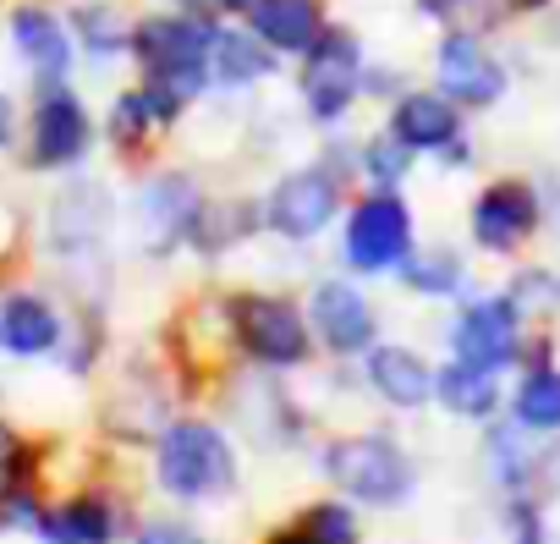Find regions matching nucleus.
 Masks as SVG:
<instances>
[{
  "label": "nucleus",
  "mask_w": 560,
  "mask_h": 544,
  "mask_svg": "<svg viewBox=\"0 0 560 544\" xmlns=\"http://www.w3.org/2000/svg\"><path fill=\"white\" fill-rule=\"evenodd\" d=\"M472 7H478V0H418V12L423 18H440V23H451V18H462Z\"/></svg>",
  "instance_id": "29"
},
{
  "label": "nucleus",
  "mask_w": 560,
  "mask_h": 544,
  "mask_svg": "<svg viewBox=\"0 0 560 544\" xmlns=\"http://www.w3.org/2000/svg\"><path fill=\"white\" fill-rule=\"evenodd\" d=\"M214 12H160V18H143L132 28V56L138 67L149 72V83L171 89L176 100H192L203 83H209V50H214Z\"/></svg>",
  "instance_id": "1"
},
{
  "label": "nucleus",
  "mask_w": 560,
  "mask_h": 544,
  "mask_svg": "<svg viewBox=\"0 0 560 544\" xmlns=\"http://www.w3.org/2000/svg\"><path fill=\"white\" fill-rule=\"evenodd\" d=\"M236 331L247 342V352L258 363H275V369H292L308 358V325L292 303L280 298H247L236 303Z\"/></svg>",
  "instance_id": "7"
},
{
  "label": "nucleus",
  "mask_w": 560,
  "mask_h": 544,
  "mask_svg": "<svg viewBox=\"0 0 560 544\" xmlns=\"http://www.w3.org/2000/svg\"><path fill=\"white\" fill-rule=\"evenodd\" d=\"M269 544H308L303 533H280V539H269Z\"/></svg>",
  "instance_id": "33"
},
{
  "label": "nucleus",
  "mask_w": 560,
  "mask_h": 544,
  "mask_svg": "<svg viewBox=\"0 0 560 544\" xmlns=\"http://www.w3.org/2000/svg\"><path fill=\"white\" fill-rule=\"evenodd\" d=\"M303 539L308 544H358V522L341 500H325L303 517Z\"/></svg>",
  "instance_id": "23"
},
{
  "label": "nucleus",
  "mask_w": 560,
  "mask_h": 544,
  "mask_svg": "<svg viewBox=\"0 0 560 544\" xmlns=\"http://www.w3.org/2000/svg\"><path fill=\"white\" fill-rule=\"evenodd\" d=\"M516 424H527V429H560V374L538 369V374L522 380V391H516Z\"/></svg>",
  "instance_id": "22"
},
{
  "label": "nucleus",
  "mask_w": 560,
  "mask_h": 544,
  "mask_svg": "<svg viewBox=\"0 0 560 544\" xmlns=\"http://www.w3.org/2000/svg\"><path fill=\"white\" fill-rule=\"evenodd\" d=\"M12 39L18 50L39 67V78H61L72 67V34L61 28V18H50L45 7H18L12 12Z\"/></svg>",
  "instance_id": "14"
},
{
  "label": "nucleus",
  "mask_w": 560,
  "mask_h": 544,
  "mask_svg": "<svg viewBox=\"0 0 560 544\" xmlns=\"http://www.w3.org/2000/svg\"><path fill=\"white\" fill-rule=\"evenodd\" d=\"M149 121H154V111H149V94H143V89L116 100V116H110V127H116V138H121V143H138Z\"/></svg>",
  "instance_id": "24"
},
{
  "label": "nucleus",
  "mask_w": 560,
  "mask_h": 544,
  "mask_svg": "<svg viewBox=\"0 0 560 544\" xmlns=\"http://www.w3.org/2000/svg\"><path fill=\"white\" fill-rule=\"evenodd\" d=\"M138 544H203V539L192 528H182V522H149L138 533Z\"/></svg>",
  "instance_id": "28"
},
{
  "label": "nucleus",
  "mask_w": 560,
  "mask_h": 544,
  "mask_svg": "<svg viewBox=\"0 0 560 544\" xmlns=\"http://www.w3.org/2000/svg\"><path fill=\"white\" fill-rule=\"evenodd\" d=\"M269 67H275V56L253 28H220L214 34V50H209V78L214 83H253Z\"/></svg>",
  "instance_id": "18"
},
{
  "label": "nucleus",
  "mask_w": 560,
  "mask_h": 544,
  "mask_svg": "<svg viewBox=\"0 0 560 544\" xmlns=\"http://www.w3.org/2000/svg\"><path fill=\"white\" fill-rule=\"evenodd\" d=\"M336 204H341V193H336V182H330L325 171H298V176H287V182L275 187V198H269V225H275L280 236L303 242V236H314V231L330 225Z\"/></svg>",
  "instance_id": "8"
},
{
  "label": "nucleus",
  "mask_w": 560,
  "mask_h": 544,
  "mask_svg": "<svg viewBox=\"0 0 560 544\" xmlns=\"http://www.w3.org/2000/svg\"><path fill=\"white\" fill-rule=\"evenodd\" d=\"M369 380H374V391H380L390 407H423V402L434 396L429 363H423L418 352H407V347H380V352L369 358Z\"/></svg>",
  "instance_id": "15"
},
{
  "label": "nucleus",
  "mask_w": 560,
  "mask_h": 544,
  "mask_svg": "<svg viewBox=\"0 0 560 544\" xmlns=\"http://www.w3.org/2000/svg\"><path fill=\"white\" fill-rule=\"evenodd\" d=\"M50 544H110V511L100 500H72L56 517H45Z\"/></svg>",
  "instance_id": "20"
},
{
  "label": "nucleus",
  "mask_w": 560,
  "mask_h": 544,
  "mask_svg": "<svg viewBox=\"0 0 560 544\" xmlns=\"http://www.w3.org/2000/svg\"><path fill=\"white\" fill-rule=\"evenodd\" d=\"M187 7H198V12H214V18H220V12H247L253 0H187Z\"/></svg>",
  "instance_id": "30"
},
{
  "label": "nucleus",
  "mask_w": 560,
  "mask_h": 544,
  "mask_svg": "<svg viewBox=\"0 0 560 544\" xmlns=\"http://www.w3.org/2000/svg\"><path fill=\"white\" fill-rule=\"evenodd\" d=\"M407 154H412V149H407L401 138H396V143H374V149H369V171H374L380 182H396V176L407 171Z\"/></svg>",
  "instance_id": "26"
},
{
  "label": "nucleus",
  "mask_w": 560,
  "mask_h": 544,
  "mask_svg": "<svg viewBox=\"0 0 560 544\" xmlns=\"http://www.w3.org/2000/svg\"><path fill=\"white\" fill-rule=\"evenodd\" d=\"M330 478H336L347 495L369 500V506H396V500L412 495V462H407L390 440H374V435L341 440V445L330 451Z\"/></svg>",
  "instance_id": "4"
},
{
  "label": "nucleus",
  "mask_w": 560,
  "mask_h": 544,
  "mask_svg": "<svg viewBox=\"0 0 560 544\" xmlns=\"http://www.w3.org/2000/svg\"><path fill=\"white\" fill-rule=\"evenodd\" d=\"M533 220H538V204H533V187H522V182H494L478 204H472V231H478V242L483 247H516L527 231H533Z\"/></svg>",
  "instance_id": "12"
},
{
  "label": "nucleus",
  "mask_w": 560,
  "mask_h": 544,
  "mask_svg": "<svg viewBox=\"0 0 560 544\" xmlns=\"http://www.w3.org/2000/svg\"><path fill=\"white\" fill-rule=\"evenodd\" d=\"M407 247H412V220L396 193H374L352 209L347 258L358 269H396V264H407Z\"/></svg>",
  "instance_id": "5"
},
{
  "label": "nucleus",
  "mask_w": 560,
  "mask_h": 544,
  "mask_svg": "<svg viewBox=\"0 0 560 544\" xmlns=\"http://www.w3.org/2000/svg\"><path fill=\"white\" fill-rule=\"evenodd\" d=\"M83 149H89V111L78 105V94L56 89L50 78V89L34 105V165H72Z\"/></svg>",
  "instance_id": "9"
},
{
  "label": "nucleus",
  "mask_w": 560,
  "mask_h": 544,
  "mask_svg": "<svg viewBox=\"0 0 560 544\" xmlns=\"http://www.w3.org/2000/svg\"><path fill=\"white\" fill-rule=\"evenodd\" d=\"M434 391H440V402H445L451 413H462V418H489V413H494V380H489V369H472V363H462V358L434 374Z\"/></svg>",
  "instance_id": "19"
},
{
  "label": "nucleus",
  "mask_w": 560,
  "mask_h": 544,
  "mask_svg": "<svg viewBox=\"0 0 560 544\" xmlns=\"http://www.w3.org/2000/svg\"><path fill=\"white\" fill-rule=\"evenodd\" d=\"M72 28H78V39H83L89 56H121V50H132V23L116 7H83L72 18Z\"/></svg>",
  "instance_id": "21"
},
{
  "label": "nucleus",
  "mask_w": 560,
  "mask_h": 544,
  "mask_svg": "<svg viewBox=\"0 0 560 544\" xmlns=\"http://www.w3.org/2000/svg\"><path fill=\"white\" fill-rule=\"evenodd\" d=\"M314 325H319V336H325L336 352H363V347L374 342V314H369V303H363L347 281L319 287V298H314Z\"/></svg>",
  "instance_id": "13"
},
{
  "label": "nucleus",
  "mask_w": 560,
  "mask_h": 544,
  "mask_svg": "<svg viewBox=\"0 0 560 544\" xmlns=\"http://www.w3.org/2000/svg\"><path fill=\"white\" fill-rule=\"evenodd\" d=\"M236 478V456L225 445L220 429L209 424H171L160 440V484L176 500H209L220 489H231Z\"/></svg>",
  "instance_id": "2"
},
{
  "label": "nucleus",
  "mask_w": 560,
  "mask_h": 544,
  "mask_svg": "<svg viewBox=\"0 0 560 544\" xmlns=\"http://www.w3.org/2000/svg\"><path fill=\"white\" fill-rule=\"evenodd\" d=\"M500 7H511V12H544V7H555V0H500Z\"/></svg>",
  "instance_id": "32"
},
{
  "label": "nucleus",
  "mask_w": 560,
  "mask_h": 544,
  "mask_svg": "<svg viewBox=\"0 0 560 544\" xmlns=\"http://www.w3.org/2000/svg\"><path fill=\"white\" fill-rule=\"evenodd\" d=\"M434 83H440V94H451L456 105L483 111V105H494V100L505 94V67L478 45V34L451 28V34L440 39V56H434Z\"/></svg>",
  "instance_id": "6"
},
{
  "label": "nucleus",
  "mask_w": 560,
  "mask_h": 544,
  "mask_svg": "<svg viewBox=\"0 0 560 544\" xmlns=\"http://www.w3.org/2000/svg\"><path fill=\"white\" fill-rule=\"evenodd\" d=\"M18 462H23V445H18V435L0 424V495H12L18 484H12V473H18Z\"/></svg>",
  "instance_id": "27"
},
{
  "label": "nucleus",
  "mask_w": 560,
  "mask_h": 544,
  "mask_svg": "<svg viewBox=\"0 0 560 544\" xmlns=\"http://www.w3.org/2000/svg\"><path fill=\"white\" fill-rule=\"evenodd\" d=\"M7 138H12V100L0 94V149H7Z\"/></svg>",
  "instance_id": "31"
},
{
  "label": "nucleus",
  "mask_w": 560,
  "mask_h": 544,
  "mask_svg": "<svg viewBox=\"0 0 560 544\" xmlns=\"http://www.w3.org/2000/svg\"><path fill=\"white\" fill-rule=\"evenodd\" d=\"M396 138L407 149H445L456 138V100L451 94H407L396 105Z\"/></svg>",
  "instance_id": "17"
},
{
  "label": "nucleus",
  "mask_w": 560,
  "mask_h": 544,
  "mask_svg": "<svg viewBox=\"0 0 560 544\" xmlns=\"http://www.w3.org/2000/svg\"><path fill=\"white\" fill-rule=\"evenodd\" d=\"M242 18H247V28H253L269 50H280V56H303V50L325 34L319 0H253Z\"/></svg>",
  "instance_id": "11"
},
{
  "label": "nucleus",
  "mask_w": 560,
  "mask_h": 544,
  "mask_svg": "<svg viewBox=\"0 0 560 544\" xmlns=\"http://www.w3.org/2000/svg\"><path fill=\"white\" fill-rule=\"evenodd\" d=\"M61 342V320L39 298H7L0 303V347L18 358H39Z\"/></svg>",
  "instance_id": "16"
},
{
  "label": "nucleus",
  "mask_w": 560,
  "mask_h": 544,
  "mask_svg": "<svg viewBox=\"0 0 560 544\" xmlns=\"http://www.w3.org/2000/svg\"><path fill=\"white\" fill-rule=\"evenodd\" d=\"M363 83V50L347 28H325L308 50H303V100L319 121L347 116V105L358 100Z\"/></svg>",
  "instance_id": "3"
},
{
  "label": "nucleus",
  "mask_w": 560,
  "mask_h": 544,
  "mask_svg": "<svg viewBox=\"0 0 560 544\" xmlns=\"http://www.w3.org/2000/svg\"><path fill=\"white\" fill-rule=\"evenodd\" d=\"M407 281L418 292H456V258H423L407 269Z\"/></svg>",
  "instance_id": "25"
},
{
  "label": "nucleus",
  "mask_w": 560,
  "mask_h": 544,
  "mask_svg": "<svg viewBox=\"0 0 560 544\" xmlns=\"http://www.w3.org/2000/svg\"><path fill=\"white\" fill-rule=\"evenodd\" d=\"M456 358L472 363V369H505L516 358V309L505 298H489V303H472L456 325Z\"/></svg>",
  "instance_id": "10"
}]
</instances>
